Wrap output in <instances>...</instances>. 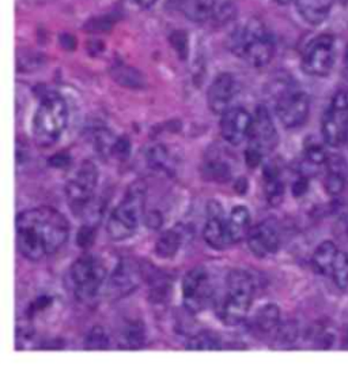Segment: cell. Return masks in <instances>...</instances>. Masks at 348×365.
Instances as JSON below:
<instances>
[{
    "label": "cell",
    "instance_id": "6da1fadb",
    "mask_svg": "<svg viewBox=\"0 0 348 365\" xmlns=\"http://www.w3.org/2000/svg\"><path fill=\"white\" fill-rule=\"evenodd\" d=\"M16 229L18 251L33 262L58 252L70 236L68 220L48 206L18 214Z\"/></svg>",
    "mask_w": 348,
    "mask_h": 365
},
{
    "label": "cell",
    "instance_id": "7a4b0ae2",
    "mask_svg": "<svg viewBox=\"0 0 348 365\" xmlns=\"http://www.w3.org/2000/svg\"><path fill=\"white\" fill-rule=\"evenodd\" d=\"M228 49L248 64L261 68L273 59L275 41L267 26L258 18H252L231 31Z\"/></svg>",
    "mask_w": 348,
    "mask_h": 365
},
{
    "label": "cell",
    "instance_id": "3957f363",
    "mask_svg": "<svg viewBox=\"0 0 348 365\" xmlns=\"http://www.w3.org/2000/svg\"><path fill=\"white\" fill-rule=\"evenodd\" d=\"M255 297V282L251 274L233 270L226 278V289L216 314L225 326H238L246 319Z\"/></svg>",
    "mask_w": 348,
    "mask_h": 365
},
{
    "label": "cell",
    "instance_id": "277c9868",
    "mask_svg": "<svg viewBox=\"0 0 348 365\" xmlns=\"http://www.w3.org/2000/svg\"><path fill=\"white\" fill-rule=\"evenodd\" d=\"M68 123V107L59 93L49 91L41 98L31 122V133L40 148H51L64 133Z\"/></svg>",
    "mask_w": 348,
    "mask_h": 365
},
{
    "label": "cell",
    "instance_id": "5b68a950",
    "mask_svg": "<svg viewBox=\"0 0 348 365\" xmlns=\"http://www.w3.org/2000/svg\"><path fill=\"white\" fill-rule=\"evenodd\" d=\"M146 200L144 182H135L128 188L122 203L110 213L106 232L115 242H122L137 233Z\"/></svg>",
    "mask_w": 348,
    "mask_h": 365
},
{
    "label": "cell",
    "instance_id": "8992f818",
    "mask_svg": "<svg viewBox=\"0 0 348 365\" xmlns=\"http://www.w3.org/2000/svg\"><path fill=\"white\" fill-rule=\"evenodd\" d=\"M74 294L82 303L94 302L106 279L104 263L93 255H83L76 259L70 270Z\"/></svg>",
    "mask_w": 348,
    "mask_h": 365
},
{
    "label": "cell",
    "instance_id": "52a82bcc",
    "mask_svg": "<svg viewBox=\"0 0 348 365\" xmlns=\"http://www.w3.org/2000/svg\"><path fill=\"white\" fill-rule=\"evenodd\" d=\"M98 184V169L93 161H83L65 184V197L76 214L85 213L94 199Z\"/></svg>",
    "mask_w": 348,
    "mask_h": 365
},
{
    "label": "cell",
    "instance_id": "ba28073f",
    "mask_svg": "<svg viewBox=\"0 0 348 365\" xmlns=\"http://www.w3.org/2000/svg\"><path fill=\"white\" fill-rule=\"evenodd\" d=\"M322 138L327 145L339 148L348 139V89L333 96L321 123Z\"/></svg>",
    "mask_w": 348,
    "mask_h": 365
},
{
    "label": "cell",
    "instance_id": "9c48e42d",
    "mask_svg": "<svg viewBox=\"0 0 348 365\" xmlns=\"http://www.w3.org/2000/svg\"><path fill=\"white\" fill-rule=\"evenodd\" d=\"M213 300V288L204 267L189 270L182 279V304L191 314L204 311Z\"/></svg>",
    "mask_w": 348,
    "mask_h": 365
},
{
    "label": "cell",
    "instance_id": "30bf717a",
    "mask_svg": "<svg viewBox=\"0 0 348 365\" xmlns=\"http://www.w3.org/2000/svg\"><path fill=\"white\" fill-rule=\"evenodd\" d=\"M334 63V40L329 34L313 38L303 51L302 68L309 76H325Z\"/></svg>",
    "mask_w": 348,
    "mask_h": 365
},
{
    "label": "cell",
    "instance_id": "8fae6325",
    "mask_svg": "<svg viewBox=\"0 0 348 365\" xmlns=\"http://www.w3.org/2000/svg\"><path fill=\"white\" fill-rule=\"evenodd\" d=\"M310 100L302 91H286L276 103V115L286 128L301 127L307 120Z\"/></svg>",
    "mask_w": 348,
    "mask_h": 365
},
{
    "label": "cell",
    "instance_id": "7c38bea8",
    "mask_svg": "<svg viewBox=\"0 0 348 365\" xmlns=\"http://www.w3.org/2000/svg\"><path fill=\"white\" fill-rule=\"evenodd\" d=\"M248 139H249L248 146L252 149H256L263 155H267L278 146V142H279L278 130L273 124L271 113L265 106H258L256 109L252 120L251 134Z\"/></svg>",
    "mask_w": 348,
    "mask_h": 365
},
{
    "label": "cell",
    "instance_id": "4fadbf2b",
    "mask_svg": "<svg viewBox=\"0 0 348 365\" xmlns=\"http://www.w3.org/2000/svg\"><path fill=\"white\" fill-rule=\"evenodd\" d=\"M253 116L241 107L228 108L221 118V135L227 143L238 146L251 134Z\"/></svg>",
    "mask_w": 348,
    "mask_h": 365
},
{
    "label": "cell",
    "instance_id": "5bb4252c",
    "mask_svg": "<svg viewBox=\"0 0 348 365\" xmlns=\"http://www.w3.org/2000/svg\"><path fill=\"white\" fill-rule=\"evenodd\" d=\"M207 222L203 229V239L212 250L221 251L225 250L231 242L228 227H227V218H225L223 209L219 203L210 202L207 207Z\"/></svg>",
    "mask_w": 348,
    "mask_h": 365
},
{
    "label": "cell",
    "instance_id": "9a60e30c",
    "mask_svg": "<svg viewBox=\"0 0 348 365\" xmlns=\"http://www.w3.org/2000/svg\"><path fill=\"white\" fill-rule=\"evenodd\" d=\"M248 248L258 258H268L275 255L280 247V236L271 221H263L252 227L248 236Z\"/></svg>",
    "mask_w": 348,
    "mask_h": 365
},
{
    "label": "cell",
    "instance_id": "2e32d148",
    "mask_svg": "<svg viewBox=\"0 0 348 365\" xmlns=\"http://www.w3.org/2000/svg\"><path fill=\"white\" fill-rule=\"evenodd\" d=\"M236 94V79L228 73H222L212 81L207 91V104L212 113L222 115L230 104Z\"/></svg>",
    "mask_w": 348,
    "mask_h": 365
},
{
    "label": "cell",
    "instance_id": "e0dca14e",
    "mask_svg": "<svg viewBox=\"0 0 348 365\" xmlns=\"http://www.w3.org/2000/svg\"><path fill=\"white\" fill-rule=\"evenodd\" d=\"M137 281L139 273L137 266L130 262H122L109 278L107 293L113 294L116 299L122 297L137 288Z\"/></svg>",
    "mask_w": 348,
    "mask_h": 365
},
{
    "label": "cell",
    "instance_id": "ac0fdd59",
    "mask_svg": "<svg viewBox=\"0 0 348 365\" xmlns=\"http://www.w3.org/2000/svg\"><path fill=\"white\" fill-rule=\"evenodd\" d=\"M280 326V309L275 304L260 307L251 319V329L258 336H273Z\"/></svg>",
    "mask_w": 348,
    "mask_h": 365
},
{
    "label": "cell",
    "instance_id": "d6986e66",
    "mask_svg": "<svg viewBox=\"0 0 348 365\" xmlns=\"http://www.w3.org/2000/svg\"><path fill=\"white\" fill-rule=\"evenodd\" d=\"M327 178H325V190L331 195H337L344 188L347 179V163L340 155L328 157L327 161Z\"/></svg>",
    "mask_w": 348,
    "mask_h": 365
},
{
    "label": "cell",
    "instance_id": "ffe728a7",
    "mask_svg": "<svg viewBox=\"0 0 348 365\" xmlns=\"http://www.w3.org/2000/svg\"><path fill=\"white\" fill-rule=\"evenodd\" d=\"M298 13L310 25H318L327 19L334 0H294Z\"/></svg>",
    "mask_w": 348,
    "mask_h": 365
},
{
    "label": "cell",
    "instance_id": "44dd1931",
    "mask_svg": "<svg viewBox=\"0 0 348 365\" xmlns=\"http://www.w3.org/2000/svg\"><path fill=\"white\" fill-rule=\"evenodd\" d=\"M227 227H228V233L233 244L246 239L249 230L252 228L249 209L243 205L233 207L230 217L227 218Z\"/></svg>",
    "mask_w": 348,
    "mask_h": 365
},
{
    "label": "cell",
    "instance_id": "7402d4cb",
    "mask_svg": "<svg viewBox=\"0 0 348 365\" xmlns=\"http://www.w3.org/2000/svg\"><path fill=\"white\" fill-rule=\"evenodd\" d=\"M264 192L270 205L276 206L285 197V184L280 179L279 169L270 164L264 168Z\"/></svg>",
    "mask_w": 348,
    "mask_h": 365
},
{
    "label": "cell",
    "instance_id": "603a6c76",
    "mask_svg": "<svg viewBox=\"0 0 348 365\" xmlns=\"http://www.w3.org/2000/svg\"><path fill=\"white\" fill-rule=\"evenodd\" d=\"M219 0H181L184 14L194 22H204L211 18Z\"/></svg>",
    "mask_w": 348,
    "mask_h": 365
},
{
    "label": "cell",
    "instance_id": "cb8c5ba5",
    "mask_svg": "<svg viewBox=\"0 0 348 365\" xmlns=\"http://www.w3.org/2000/svg\"><path fill=\"white\" fill-rule=\"evenodd\" d=\"M181 233L176 229H167L155 243V254L162 259L174 258L181 248Z\"/></svg>",
    "mask_w": 348,
    "mask_h": 365
},
{
    "label": "cell",
    "instance_id": "d4e9b609",
    "mask_svg": "<svg viewBox=\"0 0 348 365\" xmlns=\"http://www.w3.org/2000/svg\"><path fill=\"white\" fill-rule=\"evenodd\" d=\"M339 254L337 247L332 242H324L320 244L313 254V266L318 273L331 277L333 263Z\"/></svg>",
    "mask_w": 348,
    "mask_h": 365
},
{
    "label": "cell",
    "instance_id": "484cf974",
    "mask_svg": "<svg viewBox=\"0 0 348 365\" xmlns=\"http://www.w3.org/2000/svg\"><path fill=\"white\" fill-rule=\"evenodd\" d=\"M122 344L127 349H139L146 342V329L139 320L128 322L122 329Z\"/></svg>",
    "mask_w": 348,
    "mask_h": 365
},
{
    "label": "cell",
    "instance_id": "4316f807",
    "mask_svg": "<svg viewBox=\"0 0 348 365\" xmlns=\"http://www.w3.org/2000/svg\"><path fill=\"white\" fill-rule=\"evenodd\" d=\"M186 349L195 350V351L221 350L222 349V339L219 335L213 333L211 330H203V331L194 335L188 341Z\"/></svg>",
    "mask_w": 348,
    "mask_h": 365
},
{
    "label": "cell",
    "instance_id": "83f0119b",
    "mask_svg": "<svg viewBox=\"0 0 348 365\" xmlns=\"http://www.w3.org/2000/svg\"><path fill=\"white\" fill-rule=\"evenodd\" d=\"M203 172L206 179L213 180V182H226L231 178L230 165L221 158L210 160L203 168Z\"/></svg>",
    "mask_w": 348,
    "mask_h": 365
},
{
    "label": "cell",
    "instance_id": "f1b7e54d",
    "mask_svg": "<svg viewBox=\"0 0 348 365\" xmlns=\"http://www.w3.org/2000/svg\"><path fill=\"white\" fill-rule=\"evenodd\" d=\"M86 350H107L110 348V336L102 326H94L85 338Z\"/></svg>",
    "mask_w": 348,
    "mask_h": 365
},
{
    "label": "cell",
    "instance_id": "f546056e",
    "mask_svg": "<svg viewBox=\"0 0 348 365\" xmlns=\"http://www.w3.org/2000/svg\"><path fill=\"white\" fill-rule=\"evenodd\" d=\"M331 277L334 281V284L340 289L348 288V254L339 251L336 260L333 263L332 274Z\"/></svg>",
    "mask_w": 348,
    "mask_h": 365
},
{
    "label": "cell",
    "instance_id": "4dcf8cb0",
    "mask_svg": "<svg viewBox=\"0 0 348 365\" xmlns=\"http://www.w3.org/2000/svg\"><path fill=\"white\" fill-rule=\"evenodd\" d=\"M236 16V7L231 1L225 0V1H219L211 19L215 25H226L228 22H231V19Z\"/></svg>",
    "mask_w": 348,
    "mask_h": 365
},
{
    "label": "cell",
    "instance_id": "1f68e13d",
    "mask_svg": "<svg viewBox=\"0 0 348 365\" xmlns=\"http://www.w3.org/2000/svg\"><path fill=\"white\" fill-rule=\"evenodd\" d=\"M169 152L167 148L162 145H157L152 148L149 153H147V161L149 165L154 168V169H167V164H169Z\"/></svg>",
    "mask_w": 348,
    "mask_h": 365
},
{
    "label": "cell",
    "instance_id": "d6a6232c",
    "mask_svg": "<svg viewBox=\"0 0 348 365\" xmlns=\"http://www.w3.org/2000/svg\"><path fill=\"white\" fill-rule=\"evenodd\" d=\"M117 74H115V79L127 85L130 88H135V86H142L143 85V78L137 73L135 68H130V67H120L119 70H116Z\"/></svg>",
    "mask_w": 348,
    "mask_h": 365
},
{
    "label": "cell",
    "instance_id": "836d02e7",
    "mask_svg": "<svg viewBox=\"0 0 348 365\" xmlns=\"http://www.w3.org/2000/svg\"><path fill=\"white\" fill-rule=\"evenodd\" d=\"M305 157L313 165H321L328 161V155H327L325 149L318 143L307 145L305 149Z\"/></svg>",
    "mask_w": 348,
    "mask_h": 365
},
{
    "label": "cell",
    "instance_id": "e575fe53",
    "mask_svg": "<svg viewBox=\"0 0 348 365\" xmlns=\"http://www.w3.org/2000/svg\"><path fill=\"white\" fill-rule=\"evenodd\" d=\"M297 336V329H294L291 324H280L278 331L275 333V339L278 341V344H280L282 346L292 344L295 341Z\"/></svg>",
    "mask_w": 348,
    "mask_h": 365
},
{
    "label": "cell",
    "instance_id": "d590c367",
    "mask_svg": "<svg viewBox=\"0 0 348 365\" xmlns=\"http://www.w3.org/2000/svg\"><path fill=\"white\" fill-rule=\"evenodd\" d=\"M94 239H95V228L90 224H88L79 229L76 235V244L80 248H89L91 244L94 243Z\"/></svg>",
    "mask_w": 348,
    "mask_h": 365
},
{
    "label": "cell",
    "instance_id": "8d00e7d4",
    "mask_svg": "<svg viewBox=\"0 0 348 365\" xmlns=\"http://www.w3.org/2000/svg\"><path fill=\"white\" fill-rule=\"evenodd\" d=\"M170 40H172V44L174 46L176 52L179 53V56L184 61V59L186 58V55H188V38H186V33H184V31H176V33L172 34Z\"/></svg>",
    "mask_w": 348,
    "mask_h": 365
},
{
    "label": "cell",
    "instance_id": "74e56055",
    "mask_svg": "<svg viewBox=\"0 0 348 365\" xmlns=\"http://www.w3.org/2000/svg\"><path fill=\"white\" fill-rule=\"evenodd\" d=\"M131 153V143L127 138H117L112 150V157L117 160H125Z\"/></svg>",
    "mask_w": 348,
    "mask_h": 365
},
{
    "label": "cell",
    "instance_id": "f35d334b",
    "mask_svg": "<svg viewBox=\"0 0 348 365\" xmlns=\"http://www.w3.org/2000/svg\"><path fill=\"white\" fill-rule=\"evenodd\" d=\"M49 165L56 169H65L71 165V157L67 153H58L49 158Z\"/></svg>",
    "mask_w": 348,
    "mask_h": 365
},
{
    "label": "cell",
    "instance_id": "ab89813d",
    "mask_svg": "<svg viewBox=\"0 0 348 365\" xmlns=\"http://www.w3.org/2000/svg\"><path fill=\"white\" fill-rule=\"evenodd\" d=\"M263 158H264V155L258 152V150H256V149H252L249 146L246 148V150H245V161H246L248 167L252 168V169L258 168L261 164Z\"/></svg>",
    "mask_w": 348,
    "mask_h": 365
},
{
    "label": "cell",
    "instance_id": "60d3db41",
    "mask_svg": "<svg viewBox=\"0 0 348 365\" xmlns=\"http://www.w3.org/2000/svg\"><path fill=\"white\" fill-rule=\"evenodd\" d=\"M144 224L150 229H159L164 224V215L158 210H152L150 213L146 214Z\"/></svg>",
    "mask_w": 348,
    "mask_h": 365
},
{
    "label": "cell",
    "instance_id": "b9f144b4",
    "mask_svg": "<svg viewBox=\"0 0 348 365\" xmlns=\"http://www.w3.org/2000/svg\"><path fill=\"white\" fill-rule=\"evenodd\" d=\"M306 188H307V182L303 178H301L292 185V192H294V195L300 197V195H302V194L306 192Z\"/></svg>",
    "mask_w": 348,
    "mask_h": 365
},
{
    "label": "cell",
    "instance_id": "7bdbcfd3",
    "mask_svg": "<svg viewBox=\"0 0 348 365\" xmlns=\"http://www.w3.org/2000/svg\"><path fill=\"white\" fill-rule=\"evenodd\" d=\"M135 1L140 9H152V6L157 3V0H135Z\"/></svg>",
    "mask_w": 348,
    "mask_h": 365
},
{
    "label": "cell",
    "instance_id": "ee69618b",
    "mask_svg": "<svg viewBox=\"0 0 348 365\" xmlns=\"http://www.w3.org/2000/svg\"><path fill=\"white\" fill-rule=\"evenodd\" d=\"M279 4H282V6H286V4H288L290 1H292V0H276Z\"/></svg>",
    "mask_w": 348,
    "mask_h": 365
},
{
    "label": "cell",
    "instance_id": "f6af8a7d",
    "mask_svg": "<svg viewBox=\"0 0 348 365\" xmlns=\"http://www.w3.org/2000/svg\"><path fill=\"white\" fill-rule=\"evenodd\" d=\"M346 67H347V71H348V48H347V51H346Z\"/></svg>",
    "mask_w": 348,
    "mask_h": 365
},
{
    "label": "cell",
    "instance_id": "bcb514c9",
    "mask_svg": "<svg viewBox=\"0 0 348 365\" xmlns=\"http://www.w3.org/2000/svg\"><path fill=\"white\" fill-rule=\"evenodd\" d=\"M347 344H348V338H347Z\"/></svg>",
    "mask_w": 348,
    "mask_h": 365
}]
</instances>
